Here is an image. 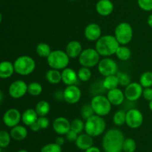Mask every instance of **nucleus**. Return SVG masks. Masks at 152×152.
Returning a JSON list of instances; mask_svg holds the SVG:
<instances>
[{
  "instance_id": "nucleus-1",
  "label": "nucleus",
  "mask_w": 152,
  "mask_h": 152,
  "mask_svg": "<svg viewBox=\"0 0 152 152\" xmlns=\"http://www.w3.org/2000/svg\"><path fill=\"white\" fill-rule=\"evenodd\" d=\"M125 137L123 133L117 128H111L105 133L102 146L105 152H122Z\"/></svg>"
},
{
  "instance_id": "nucleus-2",
  "label": "nucleus",
  "mask_w": 152,
  "mask_h": 152,
  "mask_svg": "<svg viewBox=\"0 0 152 152\" xmlns=\"http://www.w3.org/2000/svg\"><path fill=\"white\" fill-rule=\"evenodd\" d=\"M120 46V43H118L114 36L108 34V35L102 36L96 42L95 49L100 55V56L107 58L115 55Z\"/></svg>"
},
{
  "instance_id": "nucleus-3",
  "label": "nucleus",
  "mask_w": 152,
  "mask_h": 152,
  "mask_svg": "<svg viewBox=\"0 0 152 152\" xmlns=\"http://www.w3.org/2000/svg\"><path fill=\"white\" fill-rule=\"evenodd\" d=\"M106 128L105 121L102 116L94 114L86 120L85 131L92 137H97L103 134Z\"/></svg>"
},
{
  "instance_id": "nucleus-4",
  "label": "nucleus",
  "mask_w": 152,
  "mask_h": 152,
  "mask_svg": "<svg viewBox=\"0 0 152 152\" xmlns=\"http://www.w3.org/2000/svg\"><path fill=\"white\" fill-rule=\"evenodd\" d=\"M13 65L15 72L23 76L31 74L36 69L35 61L28 55H22L16 58L13 62Z\"/></svg>"
},
{
  "instance_id": "nucleus-5",
  "label": "nucleus",
  "mask_w": 152,
  "mask_h": 152,
  "mask_svg": "<svg viewBox=\"0 0 152 152\" xmlns=\"http://www.w3.org/2000/svg\"><path fill=\"white\" fill-rule=\"evenodd\" d=\"M48 64L53 69L63 70L67 68L70 62V58L65 52L62 50L52 51L47 58Z\"/></svg>"
},
{
  "instance_id": "nucleus-6",
  "label": "nucleus",
  "mask_w": 152,
  "mask_h": 152,
  "mask_svg": "<svg viewBox=\"0 0 152 152\" xmlns=\"http://www.w3.org/2000/svg\"><path fill=\"white\" fill-rule=\"evenodd\" d=\"M90 104L92 106L95 114L102 117L109 114L112 107V104H111L107 96L102 94L95 95L92 98Z\"/></svg>"
},
{
  "instance_id": "nucleus-7",
  "label": "nucleus",
  "mask_w": 152,
  "mask_h": 152,
  "mask_svg": "<svg viewBox=\"0 0 152 152\" xmlns=\"http://www.w3.org/2000/svg\"><path fill=\"white\" fill-rule=\"evenodd\" d=\"M133 28L129 23L123 22L117 25L114 31V37L120 46H126L133 38Z\"/></svg>"
},
{
  "instance_id": "nucleus-8",
  "label": "nucleus",
  "mask_w": 152,
  "mask_h": 152,
  "mask_svg": "<svg viewBox=\"0 0 152 152\" xmlns=\"http://www.w3.org/2000/svg\"><path fill=\"white\" fill-rule=\"evenodd\" d=\"M100 61V55L96 49H86L83 50L79 57V62L82 66L91 68L97 66Z\"/></svg>"
},
{
  "instance_id": "nucleus-9",
  "label": "nucleus",
  "mask_w": 152,
  "mask_h": 152,
  "mask_svg": "<svg viewBox=\"0 0 152 152\" xmlns=\"http://www.w3.org/2000/svg\"><path fill=\"white\" fill-rule=\"evenodd\" d=\"M97 68L99 74L104 77L117 75V73L118 72L117 63L115 61L108 57L100 60L97 65Z\"/></svg>"
},
{
  "instance_id": "nucleus-10",
  "label": "nucleus",
  "mask_w": 152,
  "mask_h": 152,
  "mask_svg": "<svg viewBox=\"0 0 152 152\" xmlns=\"http://www.w3.org/2000/svg\"><path fill=\"white\" fill-rule=\"evenodd\" d=\"M143 115L142 112L136 108H133L126 112V124L132 129L140 128L143 123Z\"/></svg>"
},
{
  "instance_id": "nucleus-11",
  "label": "nucleus",
  "mask_w": 152,
  "mask_h": 152,
  "mask_svg": "<svg viewBox=\"0 0 152 152\" xmlns=\"http://www.w3.org/2000/svg\"><path fill=\"white\" fill-rule=\"evenodd\" d=\"M28 85L22 80H16L12 82L8 88V93L15 99L23 97L28 92Z\"/></svg>"
},
{
  "instance_id": "nucleus-12",
  "label": "nucleus",
  "mask_w": 152,
  "mask_h": 152,
  "mask_svg": "<svg viewBox=\"0 0 152 152\" xmlns=\"http://www.w3.org/2000/svg\"><path fill=\"white\" fill-rule=\"evenodd\" d=\"M143 87L140 83L132 82L130 84L126 86L125 89V96L127 100L130 101H136L142 96Z\"/></svg>"
},
{
  "instance_id": "nucleus-13",
  "label": "nucleus",
  "mask_w": 152,
  "mask_h": 152,
  "mask_svg": "<svg viewBox=\"0 0 152 152\" xmlns=\"http://www.w3.org/2000/svg\"><path fill=\"white\" fill-rule=\"evenodd\" d=\"M2 120L6 126L12 128L19 125L22 120V114L17 109L10 108L4 113Z\"/></svg>"
},
{
  "instance_id": "nucleus-14",
  "label": "nucleus",
  "mask_w": 152,
  "mask_h": 152,
  "mask_svg": "<svg viewBox=\"0 0 152 152\" xmlns=\"http://www.w3.org/2000/svg\"><path fill=\"white\" fill-rule=\"evenodd\" d=\"M64 101L68 104H74L79 102L82 96V92L77 85L67 86L64 89Z\"/></svg>"
},
{
  "instance_id": "nucleus-15",
  "label": "nucleus",
  "mask_w": 152,
  "mask_h": 152,
  "mask_svg": "<svg viewBox=\"0 0 152 152\" xmlns=\"http://www.w3.org/2000/svg\"><path fill=\"white\" fill-rule=\"evenodd\" d=\"M53 129L59 135H65L71 130V122L67 118L59 116L53 121Z\"/></svg>"
},
{
  "instance_id": "nucleus-16",
  "label": "nucleus",
  "mask_w": 152,
  "mask_h": 152,
  "mask_svg": "<svg viewBox=\"0 0 152 152\" xmlns=\"http://www.w3.org/2000/svg\"><path fill=\"white\" fill-rule=\"evenodd\" d=\"M84 34L88 41L96 42L102 37V30L98 24L90 23L85 28Z\"/></svg>"
},
{
  "instance_id": "nucleus-17",
  "label": "nucleus",
  "mask_w": 152,
  "mask_h": 152,
  "mask_svg": "<svg viewBox=\"0 0 152 152\" xmlns=\"http://www.w3.org/2000/svg\"><path fill=\"white\" fill-rule=\"evenodd\" d=\"M79 77L77 72L71 68H65L62 70V81L67 86L77 85L79 81Z\"/></svg>"
},
{
  "instance_id": "nucleus-18",
  "label": "nucleus",
  "mask_w": 152,
  "mask_h": 152,
  "mask_svg": "<svg viewBox=\"0 0 152 152\" xmlns=\"http://www.w3.org/2000/svg\"><path fill=\"white\" fill-rule=\"evenodd\" d=\"M107 98H108L111 104L114 106H120L124 102L126 98L125 93L119 88L108 90L107 93Z\"/></svg>"
},
{
  "instance_id": "nucleus-19",
  "label": "nucleus",
  "mask_w": 152,
  "mask_h": 152,
  "mask_svg": "<svg viewBox=\"0 0 152 152\" xmlns=\"http://www.w3.org/2000/svg\"><path fill=\"white\" fill-rule=\"evenodd\" d=\"M96 10L100 16H109L114 10V4L111 0H99L96 4Z\"/></svg>"
},
{
  "instance_id": "nucleus-20",
  "label": "nucleus",
  "mask_w": 152,
  "mask_h": 152,
  "mask_svg": "<svg viewBox=\"0 0 152 152\" xmlns=\"http://www.w3.org/2000/svg\"><path fill=\"white\" fill-rule=\"evenodd\" d=\"M82 52H83V46L81 43L77 40H71L67 44L65 48V52L68 57L72 59L79 58Z\"/></svg>"
},
{
  "instance_id": "nucleus-21",
  "label": "nucleus",
  "mask_w": 152,
  "mask_h": 152,
  "mask_svg": "<svg viewBox=\"0 0 152 152\" xmlns=\"http://www.w3.org/2000/svg\"><path fill=\"white\" fill-rule=\"evenodd\" d=\"M76 146L79 149L83 151L87 150L88 148L93 146L94 145V139L93 137L91 136L88 135L86 133L84 134H79L77 139L75 142Z\"/></svg>"
},
{
  "instance_id": "nucleus-22",
  "label": "nucleus",
  "mask_w": 152,
  "mask_h": 152,
  "mask_svg": "<svg viewBox=\"0 0 152 152\" xmlns=\"http://www.w3.org/2000/svg\"><path fill=\"white\" fill-rule=\"evenodd\" d=\"M10 134L15 141H22L28 137V130L23 125H18L11 128Z\"/></svg>"
},
{
  "instance_id": "nucleus-23",
  "label": "nucleus",
  "mask_w": 152,
  "mask_h": 152,
  "mask_svg": "<svg viewBox=\"0 0 152 152\" xmlns=\"http://www.w3.org/2000/svg\"><path fill=\"white\" fill-rule=\"evenodd\" d=\"M15 72L13 63L8 61H4L0 63V77L1 79H7L11 77Z\"/></svg>"
},
{
  "instance_id": "nucleus-24",
  "label": "nucleus",
  "mask_w": 152,
  "mask_h": 152,
  "mask_svg": "<svg viewBox=\"0 0 152 152\" xmlns=\"http://www.w3.org/2000/svg\"><path fill=\"white\" fill-rule=\"evenodd\" d=\"M39 116L35 109L29 108L24 111L22 114V121L27 126H31L32 124L37 122Z\"/></svg>"
},
{
  "instance_id": "nucleus-25",
  "label": "nucleus",
  "mask_w": 152,
  "mask_h": 152,
  "mask_svg": "<svg viewBox=\"0 0 152 152\" xmlns=\"http://www.w3.org/2000/svg\"><path fill=\"white\" fill-rule=\"evenodd\" d=\"M45 78L51 84H58L62 81V72L59 70L50 69L46 72Z\"/></svg>"
},
{
  "instance_id": "nucleus-26",
  "label": "nucleus",
  "mask_w": 152,
  "mask_h": 152,
  "mask_svg": "<svg viewBox=\"0 0 152 152\" xmlns=\"http://www.w3.org/2000/svg\"><path fill=\"white\" fill-rule=\"evenodd\" d=\"M119 85H120V82L116 75L105 77L104 80H102V86L104 89H107L108 91L118 88Z\"/></svg>"
},
{
  "instance_id": "nucleus-27",
  "label": "nucleus",
  "mask_w": 152,
  "mask_h": 152,
  "mask_svg": "<svg viewBox=\"0 0 152 152\" xmlns=\"http://www.w3.org/2000/svg\"><path fill=\"white\" fill-rule=\"evenodd\" d=\"M116 56L122 61H129L132 56V51L126 46H120L116 52Z\"/></svg>"
},
{
  "instance_id": "nucleus-28",
  "label": "nucleus",
  "mask_w": 152,
  "mask_h": 152,
  "mask_svg": "<svg viewBox=\"0 0 152 152\" xmlns=\"http://www.w3.org/2000/svg\"><path fill=\"white\" fill-rule=\"evenodd\" d=\"M35 110L39 116H46L50 110V104L47 101L42 100L37 103Z\"/></svg>"
},
{
  "instance_id": "nucleus-29",
  "label": "nucleus",
  "mask_w": 152,
  "mask_h": 152,
  "mask_svg": "<svg viewBox=\"0 0 152 152\" xmlns=\"http://www.w3.org/2000/svg\"><path fill=\"white\" fill-rule=\"evenodd\" d=\"M51 49L50 46L45 43H40L36 47V52L41 58H48L51 53Z\"/></svg>"
},
{
  "instance_id": "nucleus-30",
  "label": "nucleus",
  "mask_w": 152,
  "mask_h": 152,
  "mask_svg": "<svg viewBox=\"0 0 152 152\" xmlns=\"http://www.w3.org/2000/svg\"><path fill=\"white\" fill-rule=\"evenodd\" d=\"M126 112L123 110H119L116 112L113 116V122L117 126H122L126 124Z\"/></svg>"
},
{
  "instance_id": "nucleus-31",
  "label": "nucleus",
  "mask_w": 152,
  "mask_h": 152,
  "mask_svg": "<svg viewBox=\"0 0 152 152\" xmlns=\"http://www.w3.org/2000/svg\"><path fill=\"white\" fill-rule=\"evenodd\" d=\"M140 83L143 88H148L152 86V72L147 71L141 75L140 77Z\"/></svg>"
},
{
  "instance_id": "nucleus-32",
  "label": "nucleus",
  "mask_w": 152,
  "mask_h": 152,
  "mask_svg": "<svg viewBox=\"0 0 152 152\" xmlns=\"http://www.w3.org/2000/svg\"><path fill=\"white\" fill-rule=\"evenodd\" d=\"M28 92L32 96H38L42 92V86L39 82H31L28 86Z\"/></svg>"
},
{
  "instance_id": "nucleus-33",
  "label": "nucleus",
  "mask_w": 152,
  "mask_h": 152,
  "mask_svg": "<svg viewBox=\"0 0 152 152\" xmlns=\"http://www.w3.org/2000/svg\"><path fill=\"white\" fill-rule=\"evenodd\" d=\"M77 75H78L79 80L83 82H87L91 77L92 73L90 68L82 66L77 72Z\"/></svg>"
},
{
  "instance_id": "nucleus-34",
  "label": "nucleus",
  "mask_w": 152,
  "mask_h": 152,
  "mask_svg": "<svg viewBox=\"0 0 152 152\" xmlns=\"http://www.w3.org/2000/svg\"><path fill=\"white\" fill-rule=\"evenodd\" d=\"M137 149V143L134 139H125L123 146V151L124 152H135Z\"/></svg>"
},
{
  "instance_id": "nucleus-35",
  "label": "nucleus",
  "mask_w": 152,
  "mask_h": 152,
  "mask_svg": "<svg viewBox=\"0 0 152 152\" xmlns=\"http://www.w3.org/2000/svg\"><path fill=\"white\" fill-rule=\"evenodd\" d=\"M11 136L10 133L4 130L0 131V147L1 148H5L10 145L11 140Z\"/></svg>"
},
{
  "instance_id": "nucleus-36",
  "label": "nucleus",
  "mask_w": 152,
  "mask_h": 152,
  "mask_svg": "<svg viewBox=\"0 0 152 152\" xmlns=\"http://www.w3.org/2000/svg\"><path fill=\"white\" fill-rule=\"evenodd\" d=\"M80 114H81L82 118L83 119L87 120L88 119L94 116L95 113L91 104H86L82 107L81 110H80Z\"/></svg>"
},
{
  "instance_id": "nucleus-37",
  "label": "nucleus",
  "mask_w": 152,
  "mask_h": 152,
  "mask_svg": "<svg viewBox=\"0 0 152 152\" xmlns=\"http://www.w3.org/2000/svg\"><path fill=\"white\" fill-rule=\"evenodd\" d=\"M71 130L75 131L78 134H82L85 130V123L80 119H75L71 122Z\"/></svg>"
},
{
  "instance_id": "nucleus-38",
  "label": "nucleus",
  "mask_w": 152,
  "mask_h": 152,
  "mask_svg": "<svg viewBox=\"0 0 152 152\" xmlns=\"http://www.w3.org/2000/svg\"><path fill=\"white\" fill-rule=\"evenodd\" d=\"M116 75L118 77L120 85H121V86H127L128 85L132 83V81H131V77L128 73L123 72H118Z\"/></svg>"
},
{
  "instance_id": "nucleus-39",
  "label": "nucleus",
  "mask_w": 152,
  "mask_h": 152,
  "mask_svg": "<svg viewBox=\"0 0 152 152\" xmlns=\"http://www.w3.org/2000/svg\"><path fill=\"white\" fill-rule=\"evenodd\" d=\"M40 152H62V147L56 142L49 143L43 146Z\"/></svg>"
},
{
  "instance_id": "nucleus-40",
  "label": "nucleus",
  "mask_w": 152,
  "mask_h": 152,
  "mask_svg": "<svg viewBox=\"0 0 152 152\" xmlns=\"http://www.w3.org/2000/svg\"><path fill=\"white\" fill-rule=\"evenodd\" d=\"M139 7L145 11L152 10V0H137Z\"/></svg>"
},
{
  "instance_id": "nucleus-41",
  "label": "nucleus",
  "mask_w": 152,
  "mask_h": 152,
  "mask_svg": "<svg viewBox=\"0 0 152 152\" xmlns=\"http://www.w3.org/2000/svg\"><path fill=\"white\" fill-rule=\"evenodd\" d=\"M41 129H46L50 125V121L46 116H39L37 121Z\"/></svg>"
},
{
  "instance_id": "nucleus-42",
  "label": "nucleus",
  "mask_w": 152,
  "mask_h": 152,
  "mask_svg": "<svg viewBox=\"0 0 152 152\" xmlns=\"http://www.w3.org/2000/svg\"><path fill=\"white\" fill-rule=\"evenodd\" d=\"M79 134L77 133H76L75 131H72V130H70L66 134H65V137H66V139L69 142H75L76 140L77 139V137H78Z\"/></svg>"
},
{
  "instance_id": "nucleus-43",
  "label": "nucleus",
  "mask_w": 152,
  "mask_h": 152,
  "mask_svg": "<svg viewBox=\"0 0 152 152\" xmlns=\"http://www.w3.org/2000/svg\"><path fill=\"white\" fill-rule=\"evenodd\" d=\"M142 97L146 101H151L152 100V88H144L143 92H142Z\"/></svg>"
},
{
  "instance_id": "nucleus-44",
  "label": "nucleus",
  "mask_w": 152,
  "mask_h": 152,
  "mask_svg": "<svg viewBox=\"0 0 152 152\" xmlns=\"http://www.w3.org/2000/svg\"><path fill=\"white\" fill-rule=\"evenodd\" d=\"M53 96L57 101H62L64 100V92L63 91H56Z\"/></svg>"
},
{
  "instance_id": "nucleus-45",
  "label": "nucleus",
  "mask_w": 152,
  "mask_h": 152,
  "mask_svg": "<svg viewBox=\"0 0 152 152\" xmlns=\"http://www.w3.org/2000/svg\"><path fill=\"white\" fill-rule=\"evenodd\" d=\"M30 128H31V131H34V132H38L39 131L41 130V128L39 127V125L37 122H35L34 124H32V125L30 126Z\"/></svg>"
},
{
  "instance_id": "nucleus-46",
  "label": "nucleus",
  "mask_w": 152,
  "mask_h": 152,
  "mask_svg": "<svg viewBox=\"0 0 152 152\" xmlns=\"http://www.w3.org/2000/svg\"><path fill=\"white\" fill-rule=\"evenodd\" d=\"M85 152H101V151L98 147L93 145L89 148H88L87 150L85 151Z\"/></svg>"
},
{
  "instance_id": "nucleus-47",
  "label": "nucleus",
  "mask_w": 152,
  "mask_h": 152,
  "mask_svg": "<svg viewBox=\"0 0 152 152\" xmlns=\"http://www.w3.org/2000/svg\"><path fill=\"white\" fill-rule=\"evenodd\" d=\"M55 142H56L57 145H59L62 146V145L65 143V138L62 137H58L56 139V141H55Z\"/></svg>"
},
{
  "instance_id": "nucleus-48",
  "label": "nucleus",
  "mask_w": 152,
  "mask_h": 152,
  "mask_svg": "<svg viewBox=\"0 0 152 152\" xmlns=\"http://www.w3.org/2000/svg\"><path fill=\"white\" fill-rule=\"evenodd\" d=\"M147 22H148V25H149L150 27L152 28V13L148 16V20H147Z\"/></svg>"
},
{
  "instance_id": "nucleus-49",
  "label": "nucleus",
  "mask_w": 152,
  "mask_h": 152,
  "mask_svg": "<svg viewBox=\"0 0 152 152\" xmlns=\"http://www.w3.org/2000/svg\"><path fill=\"white\" fill-rule=\"evenodd\" d=\"M148 107H149V109L152 111V100L151 101H149V104H148Z\"/></svg>"
},
{
  "instance_id": "nucleus-50",
  "label": "nucleus",
  "mask_w": 152,
  "mask_h": 152,
  "mask_svg": "<svg viewBox=\"0 0 152 152\" xmlns=\"http://www.w3.org/2000/svg\"><path fill=\"white\" fill-rule=\"evenodd\" d=\"M17 152H29V151H27V150H25V149H21V150L18 151Z\"/></svg>"
},
{
  "instance_id": "nucleus-51",
  "label": "nucleus",
  "mask_w": 152,
  "mask_h": 152,
  "mask_svg": "<svg viewBox=\"0 0 152 152\" xmlns=\"http://www.w3.org/2000/svg\"><path fill=\"white\" fill-rule=\"evenodd\" d=\"M68 1H76V0H68Z\"/></svg>"
}]
</instances>
